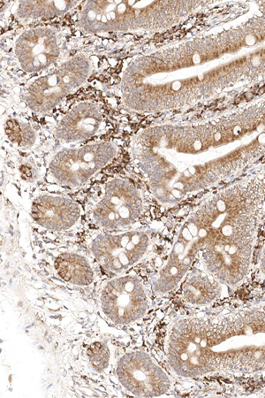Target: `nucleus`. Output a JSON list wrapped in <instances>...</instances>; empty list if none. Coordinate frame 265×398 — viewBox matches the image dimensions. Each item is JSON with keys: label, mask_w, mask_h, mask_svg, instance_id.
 Masks as SVG:
<instances>
[{"label": "nucleus", "mask_w": 265, "mask_h": 398, "mask_svg": "<svg viewBox=\"0 0 265 398\" xmlns=\"http://www.w3.org/2000/svg\"><path fill=\"white\" fill-rule=\"evenodd\" d=\"M163 1H91L82 9L80 21L89 33L151 30L168 22L171 5Z\"/></svg>", "instance_id": "nucleus-1"}, {"label": "nucleus", "mask_w": 265, "mask_h": 398, "mask_svg": "<svg viewBox=\"0 0 265 398\" xmlns=\"http://www.w3.org/2000/svg\"><path fill=\"white\" fill-rule=\"evenodd\" d=\"M117 153V146L110 142L65 149L52 158L49 173L53 181L62 187L80 188L111 163Z\"/></svg>", "instance_id": "nucleus-2"}, {"label": "nucleus", "mask_w": 265, "mask_h": 398, "mask_svg": "<svg viewBox=\"0 0 265 398\" xmlns=\"http://www.w3.org/2000/svg\"><path fill=\"white\" fill-rule=\"evenodd\" d=\"M143 213V199L135 185L122 178L112 179L90 211V219L107 231H119L134 224Z\"/></svg>", "instance_id": "nucleus-3"}, {"label": "nucleus", "mask_w": 265, "mask_h": 398, "mask_svg": "<svg viewBox=\"0 0 265 398\" xmlns=\"http://www.w3.org/2000/svg\"><path fill=\"white\" fill-rule=\"evenodd\" d=\"M90 72V63L77 55L59 67L32 82L25 92V102L33 112L45 113L85 82Z\"/></svg>", "instance_id": "nucleus-4"}, {"label": "nucleus", "mask_w": 265, "mask_h": 398, "mask_svg": "<svg viewBox=\"0 0 265 398\" xmlns=\"http://www.w3.org/2000/svg\"><path fill=\"white\" fill-rule=\"evenodd\" d=\"M150 246V235L141 229L101 233L95 235L89 244L97 263L113 274H122L143 260Z\"/></svg>", "instance_id": "nucleus-5"}, {"label": "nucleus", "mask_w": 265, "mask_h": 398, "mask_svg": "<svg viewBox=\"0 0 265 398\" xmlns=\"http://www.w3.org/2000/svg\"><path fill=\"white\" fill-rule=\"evenodd\" d=\"M98 301L103 316L120 326L143 318L149 305L143 280L135 274H123L105 281Z\"/></svg>", "instance_id": "nucleus-6"}, {"label": "nucleus", "mask_w": 265, "mask_h": 398, "mask_svg": "<svg viewBox=\"0 0 265 398\" xmlns=\"http://www.w3.org/2000/svg\"><path fill=\"white\" fill-rule=\"evenodd\" d=\"M115 375L119 384L138 397H156L166 394L172 380L167 372L150 355L143 350H132L119 359Z\"/></svg>", "instance_id": "nucleus-7"}, {"label": "nucleus", "mask_w": 265, "mask_h": 398, "mask_svg": "<svg viewBox=\"0 0 265 398\" xmlns=\"http://www.w3.org/2000/svg\"><path fill=\"white\" fill-rule=\"evenodd\" d=\"M14 51L24 71L38 73L58 60L60 54V40L52 29H30L20 36Z\"/></svg>", "instance_id": "nucleus-8"}, {"label": "nucleus", "mask_w": 265, "mask_h": 398, "mask_svg": "<svg viewBox=\"0 0 265 398\" xmlns=\"http://www.w3.org/2000/svg\"><path fill=\"white\" fill-rule=\"evenodd\" d=\"M30 215L35 224L48 231L65 232L78 224L82 209L66 196L42 194L33 200Z\"/></svg>", "instance_id": "nucleus-9"}, {"label": "nucleus", "mask_w": 265, "mask_h": 398, "mask_svg": "<svg viewBox=\"0 0 265 398\" xmlns=\"http://www.w3.org/2000/svg\"><path fill=\"white\" fill-rule=\"evenodd\" d=\"M102 122V111L96 104L79 103L58 121L54 133L64 143L82 142L99 132Z\"/></svg>", "instance_id": "nucleus-10"}, {"label": "nucleus", "mask_w": 265, "mask_h": 398, "mask_svg": "<svg viewBox=\"0 0 265 398\" xmlns=\"http://www.w3.org/2000/svg\"><path fill=\"white\" fill-rule=\"evenodd\" d=\"M53 266L58 277L63 281L78 287L90 285L95 279V271L89 260L74 252H64L58 255Z\"/></svg>", "instance_id": "nucleus-11"}, {"label": "nucleus", "mask_w": 265, "mask_h": 398, "mask_svg": "<svg viewBox=\"0 0 265 398\" xmlns=\"http://www.w3.org/2000/svg\"><path fill=\"white\" fill-rule=\"evenodd\" d=\"M79 5L77 1H28L18 4L17 14L20 18L31 20L60 15Z\"/></svg>", "instance_id": "nucleus-12"}, {"label": "nucleus", "mask_w": 265, "mask_h": 398, "mask_svg": "<svg viewBox=\"0 0 265 398\" xmlns=\"http://www.w3.org/2000/svg\"><path fill=\"white\" fill-rule=\"evenodd\" d=\"M184 300L191 305L200 306L209 304L213 298V287L210 281L201 275L191 276L184 284Z\"/></svg>", "instance_id": "nucleus-13"}, {"label": "nucleus", "mask_w": 265, "mask_h": 398, "mask_svg": "<svg viewBox=\"0 0 265 398\" xmlns=\"http://www.w3.org/2000/svg\"><path fill=\"white\" fill-rule=\"evenodd\" d=\"M6 136L11 142L21 148H29L35 142V132L27 123L10 119L5 125Z\"/></svg>", "instance_id": "nucleus-14"}, {"label": "nucleus", "mask_w": 265, "mask_h": 398, "mask_svg": "<svg viewBox=\"0 0 265 398\" xmlns=\"http://www.w3.org/2000/svg\"><path fill=\"white\" fill-rule=\"evenodd\" d=\"M87 357L94 371L102 372L110 366L111 352L106 343L96 341L90 343L87 349Z\"/></svg>", "instance_id": "nucleus-15"}]
</instances>
